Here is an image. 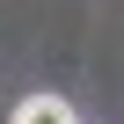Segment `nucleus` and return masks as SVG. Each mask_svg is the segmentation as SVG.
I'll list each match as a JSON object with an SVG mask.
<instances>
[{
	"mask_svg": "<svg viewBox=\"0 0 124 124\" xmlns=\"http://www.w3.org/2000/svg\"><path fill=\"white\" fill-rule=\"evenodd\" d=\"M15 124H80V117L58 102V95H29V102L15 109Z\"/></svg>",
	"mask_w": 124,
	"mask_h": 124,
	"instance_id": "f257e3e1",
	"label": "nucleus"
}]
</instances>
